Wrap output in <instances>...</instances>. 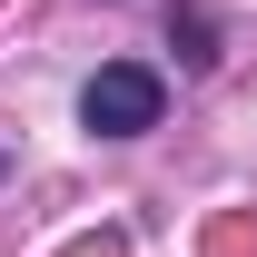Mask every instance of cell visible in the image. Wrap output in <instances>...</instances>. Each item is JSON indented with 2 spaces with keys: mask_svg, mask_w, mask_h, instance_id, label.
<instances>
[{
  "mask_svg": "<svg viewBox=\"0 0 257 257\" xmlns=\"http://www.w3.org/2000/svg\"><path fill=\"white\" fill-rule=\"evenodd\" d=\"M159 109H168V79L149 60H109L79 89V128L89 139H139V128H159Z\"/></svg>",
  "mask_w": 257,
  "mask_h": 257,
  "instance_id": "1",
  "label": "cell"
}]
</instances>
